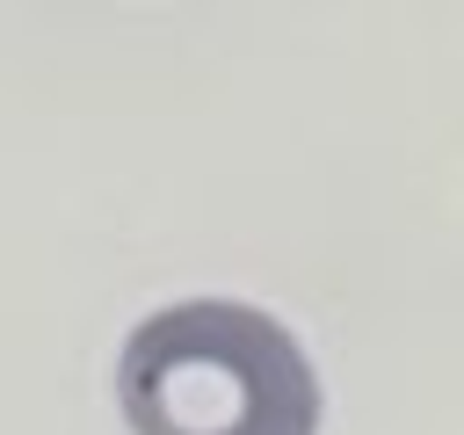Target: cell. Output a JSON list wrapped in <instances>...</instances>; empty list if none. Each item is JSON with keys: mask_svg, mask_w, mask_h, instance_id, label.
<instances>
[{"mask_svg": "<svg viewBox=\"0 0 464 435\" xmlns=\"http://www.w3.org/2000/svg\"><path fill=\"white\" fill-rule=\"evenodd\" d=\"M116 406L130 435H319V370L276 312L181 297L123 334Z\"/></svg>", "mask_w": 464, "mask_h": 435, "instance_id": "1", "label": "cell"}]
</instances>
